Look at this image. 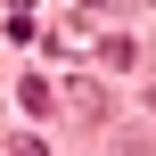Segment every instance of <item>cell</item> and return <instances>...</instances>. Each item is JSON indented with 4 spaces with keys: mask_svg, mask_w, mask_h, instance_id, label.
I'll use <instances>...</instances> for the list:
<instances>
[{
    "mask_svg": "<svg viewBox=\"0 0 156 156\" xmlns=\"http://www.w3.org/2000/svg\"><path fill=\"white\" fill-rule=\"evenodd\" d=\"M16 99H25V115H49V107H58V90H49L41 74H25V82H16Z\"/></svg>",
    "mask_w": 156,
    "mask_h": 156,
    "instance_id": "6da1fadb",
    "label": "cell"
},
{
    "mask_svg": "<svg viewBox=\"0 0 156 156\" xmlns=\"http://www.w3.org/2000/svg\"><path fill=\"white\" fill-rule=\"evenodd\" d=\"M0 156H49V148H41V140L25 132V140H8V148H0Z\"/></svg>",
    "mask_w": 156,
    "mask_h": 156,
    "instance_id": "7a4b0ae2",
    "label": "cell"
}]
</instances>
